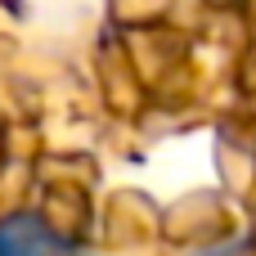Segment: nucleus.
Segmentation results:
<instances>
[{
  "instance_id": "1",
  "label": "nucleus",
  "mask_w": 256,
  "mask_h": 256,
  "mask_svg": "<svg viewBox=\"0 0 256 256\" xmlns=\"http://www.w3.org/2000/svg\"><path fill=\"white\" fill-rule=\"evenodd\" d=\"M0 256H63V243L32 216H14L0 225Z\"/></svg>"
}]
</instances>
